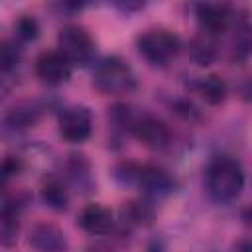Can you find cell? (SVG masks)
<instances>
[{
    "label": "cell",
    "mask_w": 252,
    "mask_h": 252,
    "mask_svg": "<svg viewBox=\"0 0 252 252\" xmlns=\"http://www.w3.org/2000/svg\"><path fill=\"white\" fill-rule=\"evenodd\" d=\"M112 120L124 130L132 132L144 146L152 150H163L171 140V132L163 120L148 112L134 110L126 104H118L112 108Z\"/></svg>",
    "instance_id": "cell-1"
},
{
    "label": "cell",
    "mask_w": 252,
    "mask_h": 252,
    "mask_svg": "<svg viewBox=\"0 0 252 252\" xmlns=\"http://www.w3.org/2000/svg\"><path fill=\"white\" fill-rule=\"evenodd\" d=\"M244 187V171L240 163L228 156H217L205 169V189L215 203L234 201Z\"/></svg>",
    "instance_id": "cell-2"
},
{
    "label": "cell",
    "mask_w": 252,
    "mask_h": 252,
    "mask_svg": "<svg viewBox=\"0 0 252 252\" xmlns=\"http://www.w3.org/2000/svg\"><path fill=\"white\" fill-rule=\"evenodd\" d=\"M93 85L104 94H126L136 89V75L124 59L110 55L94 65Z\"/></svg>",
    "instance_id": "cell-3"
},
{
    "label": "cell",
    "mask_w": 252,
    "mask_h": 252,
    "mask_svg": "<svg viewBox=\"0 0 252 252\" xmlns=\"http://www.w3.org/2000/svg\"><path fill=\"white\" fill-rule=\"evenodd\" d=\"M57 51L63 53L73 67L89 65L96 53L91 33L81 26H65L57 35Z\"/></svg>",
    "instance_id": "cell-4"
},
{
    "label": "cell",
    "mask_w": 252,
    "mask_h": 252,
    "mask_svg": "<svg viewBox=\"0 0 252 252\" xmlns=\"http://www.w3.org/2000/svg\"><path fill=\"white\" fill-rule=\"evenodd\" d=\"M136 47L152 65H167L179 53V39L167 30H146L138 35Z\"/></svg>",
    "instance_id": "cell-5"
},
{
    "label": "cell",
    "mask_w": 252,
    "mask_h": 252,
    "mask_svg": "<svg viewBox=\"0 0 252 252\" xmlns=\"http://www.w3.org/2000/svg\"><path fill=\"white\" fill-rule=\"evenodd\" d=\"M132 185H136L146 199L159 201L173 191L175 181L165 169L158 165H136Z\"/></svg>",
    "instance_id": "cell-6"
},
{
    "label": "cell",
    "mask_w": 252,
    "mask_h": 252,
    "mask_svg": "<svg viewBox=\"0 0 252 252\" xmlns=\"http://www.w3.org/2000/svg\"><path fill=\"white\" fill-rule=\"evenodd\" d=\"M57 124H59V134L67 142L81 144L91 136V130H93L91 110L87 106H81V104L67 106L61 110Z\"/></svg>",
    "instance_id": "cell-7"
},
{
    "label": "cell",
    "mask_w": 252,
    "mask_h": 252,
    "mask_svg": "<svg viewBox=\"0 0 252 252\" xmlns=\"http://www.w3.org/2000/svg\"><path fill=\"white\" fill-rule=\"evenodd\" d=\"M73 73V65L59 51H43L35 59V75L45 85H61L67 83Z\"/></svg>",
    "instance_id": "cell-8"
},
{
    "label": "cell",
    "mask_w": 252,
    "mask_h": 252,
    "mask_svg": "<svg viewBox=\"0 0 252 252\" xmlns=\"http://www.w3.org/2000/svg\"><path fill=\"white\" fill-rule=\"evenodd\" d=\"M28 244L35 252H67L69 242L65 232L51 222H37L28 232Z\"/></svg>",
    "instance_id": "cell-9"
},
{
    "label": "cell",
    "mask_w": 252,
    "mask_h": 252,
    "mask_svg": "<svg viewBox=\"0 0 252 252\" xmlns=\"http://www.w3.org/2000/svg\"><path fill=\"white\" fill-rule=\"evenodd\" d=\"M195 16L201 26V32L217 37L222 32H226L232 14H230V6H226V4L205 2V4L195 6Z\"/></svg>",
    "instance_id": "cell-10"
},
{
    "label": "cell",
    "mask_w": 252,
    "mask_h": 252,
    "mask_svg": "<svg viewBox=\"0 0 252 252\" xmlns=\"http://www.w3.org/2000/svg\"><path fill=\"white\" fill-rule=\"evenodd\" d=\"M79 226L94 236H104L114 228V215L110 209L93 203L87 205L79 215Z\"/></svg>",
    "instance_id": "cell-11"
},
{
    "label": "cell",
    "mask_w": 252,
    "mask_h": 252,
    "mask_svg": "<svg viewBox=\"0 0 252 252\" xmlns=\"http://www.w3.org/2000/svg\"><path fill=\"white\" fill-rule=\"evenodd\" d=\"M20 228V205L18 201L4 199L2 215H0V240L4 246H12L18 238Z\"/></svg>",
    "instance_id": "cell-12"
},
{
    "label": "cell",
    "mask_w": 252,
    "mask_h": 252,
    "mask_svg": "<svg viewBox=\"0 0 252 252\" xmlns=\"http://www.w3.org/2000/svg\"><path fill=\"white\" fill-rule=\"evenodd\" d=\"M41 114V106L37 102H18L6 114V124L12 130H24L37 122Z\"/></svg>",
    "instance_id": "cell-13"
},
{
    "label": "cell",
    "mask_w": 252,
    "mask_h": 252,
    "mask_svg": "<svg viewBox=\"0 0 252 252\" xmlns=\"http://www.w3.org/2000/svg\"><path fill=\"white\" fill-rule=\"evenodd\" d=\"M193 91L209 104H220L226 98V83L217 77V75H209V77H201L193 83Z\"/></svg>",
    "instance_id": "cell-14"
},
{
    "label": "cell",
    "mask_w": 252,
    "mask_h": 252,
    "mask_svg": "<svg viewBox=\"0 0 252 252\" xmlns=\"http://www.w3.org/2000/svg\"><path fill=\"white\" fill-rule=\"evenodd\" d=\"M41 201L51 211H65L69 205V189L59 179H47L41 187Z\"/></svg>",
    "instance_id": "cell-15"
},
{
    "label": "cell",
    "mask_w": 252,
    "mask_h": 252,
    "mask_svg": "<svg viewBox=\"0 0 252 252\" xmlns=\"http://www.w3.org/2000/svg\"><path fill=\"white\" fill-rule=\"evenodd\" d=\"M67 171H69V179L73 181L75 187L89 191V187L93 185V179H91V167H89V161L85 159V156H71V159L67 163Z\"/></svg>",
    "instance_id": "cell-16"
},
{
    "label": "cell",
    "mask_w": 252,
    "mask_h": 252,
    "mask_svg": "<svg viewBox=\"0 0 252 252\" xmlns=\"http://www.w3.org/2000/svg\"><path fill=\"white\" fill-rule=\"evenodd\" d=\"M215 35H209V33H203L197 35L191 43V55L193 59L199 63V65H209L215 55H217V43H215Z\"/></svg>",
    "instance_id": "cell-17"
},
{
    "label": "cell",
    "mask_w": 252,
    "mask_h": 252,
    "mask_svg": "<svg viewBox=\"0 0 252 252\" xmlns=\"http://www.w3.org/2000/svg\"><path fill=\"white\" fill-rule=\"evenodd\" d=\"M154 219V211L148 203L142 201H132L128 205H124L122 209V220L128 226H140V224H150Z\"/></svg>",
    "instance_id": "cell-18"
},
{
    "label": "cell",
    "mask_w": 252,
    "mask_h": 252,
    "mask_svg": "<svg viewBox=\"0 0 252 252\" xmlns=\"http://www.w3.org/2000/svg\"><path fill=\"white\" fill-rule=\"evenodd\" d=\"M20 63V47L14 41H4L0 47V67L4 73L16 69V65Z\"/></svg>",
    "instance_id": "cell-19"
},
{
    "label": "cell",
    "mask_w": 252,
    "mask_h": 252,
    "mask_svg": "<svg viewBox=\"0 0 252 252\" xmlns=\"http://www.w3.org/2000/svg\"><path fill=\"white\" fill-rule=\"evenodd\" d=\"M234 57L236 59H244L252 53V28H240L236 37H234Z\"/></svg>",
    "instance_id": "cell-20"
},
{
    "label": "cell",
    "mask_w": 252,
    "mask_h": 252,
    "mask_svg": "<svg viewBox=\"0 0 252 252\" xmlns=\"http://www.w3.org/2000/svg\"><path fill=\"white\" fill-rule=\"evenodd\" d=\"M16 33L20 39L24 41H32L39 35V26L35 22V18L32 16H22L18 22H16Z\"/></svg>",
    "instance_id": "cell-21"
},
{
    "label": "cell",
    "mask_w": 252,
    "mask_h": 252,
    "mask_svg": "<svg viewBox=\"0 0 252 252\" xmlns=\"http://www.w3.org/2000/svg\"><path fill=\"white\" fill-rule=\"evenodd\" d=\"M20 169H22V159L16 156H8L6 159H4V163H2V181H8L12 175H18L20 173Z\"/></svg>",
    "instance_id": "cell-22"
},
{
    "label": "cell",
    "mask_w": 252,
    "mask_h": 252,
    "mask_svg": "<svg viewBox=\"0 0 252 252\" xmlns=\"http://www.w3.org/2000/svg\"><path fill=\"white\" fill-rule=\"evenodd\" d=\"M238 93H240V98H242V100H246V102H252V77L240 83V87H238Z\"/></svg>",
    "instance_id": "cell-23"
},
{
    "label": "cell",
    "mask_w": 252,
    "mask_h": 252,
    "mask_svg": "<svg viewBox=\"0 0 252 252\" xmlns=\"http://www.w3.org/2000/svg\"><path fill=\"white\" fill-rule=\"evenodd\" d=\"M120 10H124V12H130V10H138V8H142L144 4H140V2H126V4H116Z\"/></svg>",
    "instance_id": "cell-24"
},
{
    "label": "cell",
    "mask_w": 252,
    "mask_h": 252,
    "mask_svg": "<svg viewBox=\"0 0 252 252\" xmlns=\"http://www.w3.org/2000/svg\"><path fill=\"white\" fill-rule=\"evenodd\" d=\"M238 252H252V238L244 240V242L238 246Z\"/></svg>",
    "instance_id": "cell-25"
},
{
    "label": "cell",
    "mask_w": 252,
    "mask_h": 252,
    "mask_svg": "<svg viewBox=\"0 0 252 252\" xmlns=\"http://www.w3.org/2000/svg\"><path fill=\"white\" fill-rule=\"evenodd\" d=\"M242 217H244V220H246L248 224H252V207H248V209L244 211V215H242Z\"/></svg>",
    "instance_id": "cell-26"
},
{
    "label": "cell",
    "mask_w": 252,
    "mask_h": 252,
    "mask_svg": "<svg viewBox=\"0 0 252 252\" xmlns=\"http://www.w3.org/2000/svg\"><path fill=\"white\" fill-rule=\"evenodd\" d=\"M148 252H163V246L159 244V242H154L152 246H150V250Z\"/></svg>",
    "instance_id": "cell-27"
}]
</instances>
